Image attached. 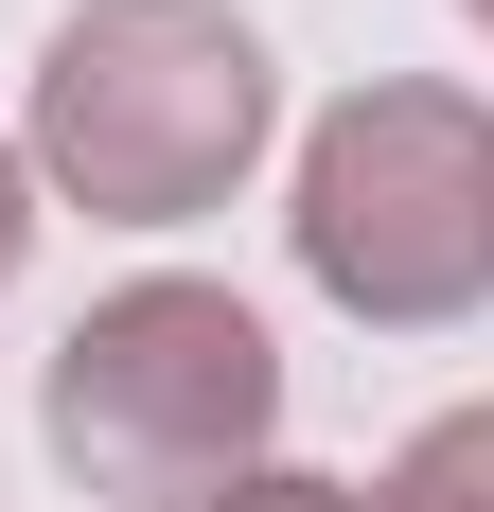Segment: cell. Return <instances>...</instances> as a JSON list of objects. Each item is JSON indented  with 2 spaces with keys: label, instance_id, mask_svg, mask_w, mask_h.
Segmentation results:
<instances>
[{
  "label": "cell",
  "instance_id": "cell-3",
  "mask_svg": "<svg viewBox=\"0 0 494 512\" xmlns=\"http://www.w3.org/2000/svg\"><path fill=\"white\" fill-rule=\"evenodd\" d=\"M300 283L371 336H442L494 301V106L442 71H389V89L318 106L300 142Z\"/></svg>",
  "mask_w": 494,
  "mask_h": 512
},
{
  "label": "cell",
  "instance_id": "cell-4",
  "mask_svg": "<svg viewBox=\"0 0 494 512\" xmlns=\"http://www.w3.org/2000/svg\"><path fill=\"white\" fill-rule=\"evenodd\" d=\"M371 512H494V407H442L389 477H371Z\"/></svg>",
  "mask_w": 494,
  "mask_h": 512
},
{
  "label": "cell",
  "instance_id": "cell-6",
  "mask_svg": "<svg viewBox=\"0 0 494 512\" xmlns=\"http://www.w3.org/2000/svg\"><path fill=\"white\" fill-rule=\"evenodd\" d=\"M18 248H36V177H18V142H0V283H18Z\"/></svg>",
  "mask_w": 494,
  "mask_h": 512
},
{
  "label": "cell",
  "instance_id": "cell-5",
  "mask_svg": "<svg viewBox=\"0 0 494 512\" xmlns=\"http://www.w3.org/2000/svg\"><path fill=\"white\" fill-rule=\"evenodd\" d=\"M212 512H371V477H300V460H265V477H230Z\"/></svg>",
  "mask_w": 494,
  "mask_h": 512
},
{
  "label": "cell",
  "instance_id": "cell-7",
  "mask_svg": "<svg viewBox=\"0 0 494 512\" xmlns=\"http://www.w3.org/2000/svg\"><path fill=\"white\" fill-rule=\"evenodd\" d=\"M459 18H477V36H494V0H459Z\"/></svg>",
  "mask_w": 494,
  "mask_h": 512
},
{
  "label": "cell",
  "instance_id": "cell-2",
  "mask_svg": "<svg viewBox=\"0 0 494 512\" xmlns=\"http://www.w3.org/2000/svg\"><path fill=\"white\" fill-rule=\"evenodd\" d=\"M36 442L106 512H212L283 442V336L230 283H177V265L159 283H106L53 336V371H36Z\"/></svg>",
  "mask_w": 494,
  "mask_h": 512
},
{
  "label": "cell",
  "instance_id": "cell-1",
  "mask_svg": "<svg viewBox=\"0 0 494 512\" xmlns=\"http://www.w3.org/2000/svg\"><path fill=\"white\" fill-rule=\"evenodd\" d=\"M283 124V71L230 0H71L18 106V177L71 195L89 230H195L247 195Z\"/></svg>",
  "mask_w": 494,
  "mask_h": 512
}]
</instances>
